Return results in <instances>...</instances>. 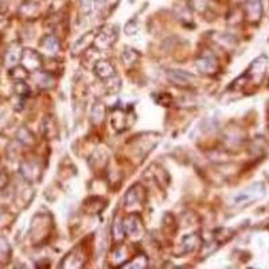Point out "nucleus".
Returning <instances> with one entry per match:
<instances>
[{"label": "nucleus", "mask_w": 269, "mask_h": 269, "mask_svg": "<svg viewBox=\"0 0 269 269\" xmlns=\"http://www.w3.org/2000/svg\"><path fill=\"white\" fill-rule=\"evenodd\" d=\"M266 68H268V58L266 55H260L252 62L246 72L234 81L232 86L236 89H256L265 78Z\"/></svg>", "instance_id": "obj_1"}, {"label": "nucleus", "mask_w": 269, "mask_h": 269, "mask_svg": "<svg viewBox=\"0 0 269 269\" xmlns=\"http://www.w3.org/2000/svg\"><path fill=\"white\" fill-rule=\"evenodd\" d=\"M265 194V187L264 184L260 182L253 183L252 186H249L246 190H244L242 193H240L234 198L233 204L237 208H242V206H246V204H251L253 202H256L257 199L264 197Z\"/></svg>", "instance_id": "obj_2"}, {"label": "nucleus", "mask_w": 269, "mask_h": 269, "mask_svg": "<svg viewBox=\"0 0 269 269\" xmlns=\"http://www.w3.org/2000/svg\"><path fill=\"white\" fill-rule=\"evenodd\" d=\"M116 39H117V29H115L113 26H107L94 35L93 46L98 50H105L108 47H111Z\"/></svg>", "instance_id": "obj_3"}, {"label": "nucleus", "mask_w": 269, "mask_h": 269, "mask_svg": "<svg viewBox=\"0 0 269 269\" xmlns=\"http://www.w3.org/2000/svg\"><path fill=\"white\" fill-rule=\"evenodd\" d=\"M20 64L29 73H36L42 70L43 62L38 51L32 50V49H25L22 51Z\"/></svg>", "instance_id": "obj_4"}, {"label": "nucleus", "mask_w": 269, "mask_h": 269, "mask_svg": "<svg viewBox=\"0 0 269 269\" xmlns=\"http://www.w3.org/2000/svg\"><path fill=\"white\" fill-rule=\"evenodd\" d=\"M122 229H124L126 236L132 237V238H139V237L143 236L144 233L143 222H141L139 215L136 214L128 215V217L122 221Z\"/></svg>", "instance_id": "obj_5"}, {"label": "nucleus", "mask_w": 269, "mask_h": 269, "mask_svg": "<svg viewBox=\"0 0 269 269\" xmlns=\"http://www.w3.org/2000/svg\"><path fill=\"white\" fill-rule=\"evenodd\" d=\"M245 19L252 25H257L258 22L261 20L262 12V2L261 0H247L245 4Z\"/></svg>", "instance_id": "obj_6"}, {"label": "nucleus", "mask_w": 269, "mask_h": 269, "mask_svg": "<svg viewBox=\"0 0 269 269\" xmlns=\"http://www.w3.org/2000/svg\"><path fill=\"white\" fill-rule=\"evenodd\" d=\"M129 113H127L121 108H116L112 111V126L117 132H122L124 129L131 126L133 120H128Z\"/></svg>", "instance_id": "obj_7"}, {"label": "nucleus", "mask_w": 269, "mask_h": 269, "mask_svg": "<svg viewBox=\"0 0 269 269\" xmlns=\"http://www.w3.org/2000/svg\"><path fill=\"white\" fill-rule=\"evenodd\" d=\"M197 69L202 74H214L218 70V61L213 55H204L197 61Z\"/></svg>", "instance_id": "obj_8"}, {"label": "nucleus", "mask_w": 269, "mask_h": 269, "mask_svg": "<svg viewBox=\"0 0 269 269\" xmlns=\"http://www.w3.org/2000/svg\"><path fill=\"white\" fill-rule=\"evenodd\" d=\"M144 198H146V191L143 187H140L139 184L133 186L132 189H129L126 194V206L127 208H132L139 203H143Z\"/></svg>", "instance_id": "obj_9"}, {"label": "nucleus", "mask_w": 269, "mask_h": 269, "mask_svg": "<svg viewBox=\"0 0 269 269\" xmlns=\"http://www.w3.org/2000/svg\"><path fill=\"white\" fill-rule=\"evenodd\" d=\"M20 172L27 182H35L40 178V165L34 161H26L22 164Z\"/></svg>", "instance_id": "obj_10"}, {"label": "nucleus", "mask_w": 269, "mask_h": 269, "mask_svg": "<svg viewBox=\"0 0 269 269\" xmlns=\"http://www.w3.org/2000/svg\"><path fill=\"white\" fill-rule=\"evenodd\" d=\"M167 75L172 82L179 86H189L195 81V77L193 74L183 72V70H169Z\"/></svg>", "instance_id": "obj_11"}, {"label": "nucleus", "mask_w": 269, "mask_h": 269, "mask_svg": "<svg viewBox=\"0 0 269 269\" xmlns=\"http://www.w3.org/2000/svg\"><path fill=\"white\" fill-rule=\"evenodd\" d=\"M94 73H96L101 79H109L112 77H115V68L107 59H100L94 65Z\"/></svg>", "instance_id": "obj_12"}, {"label": "nucleus", "mask_w": 269, "mask_h": 269, "mask_svg": "<svg viewBox=\"0 0 269 269\" xmlns=\"http://www.w3.org/2000/svg\"><path fill=\"white\" fill-rule=\"evenodd\" d=\"M94 35H96V34H94L93 31H90L88 32V34H85L84 36H81V38L74 43V46L72 47L73 55H78V54H81L82 51H85L90 45H93Z\"/></svg>", "instance_id": "obj_13"}, {"label": "nucleus", "mask_w": 269, "mask_h": 269, "mask_svg": "<svg viewBox=\"0 0 269 269\" xmlns=\"http://www.w3.org/2000/svg\"><path fill=\"white\" fill-rule=\"evenodd\" d=\"M43 51L49 55H55L59 51V42L54 35H47L45 36L40 42Z\"/></svg>", "instance_id": "obj_14"}, {"label": "nucleus", "mask_w": 269, "mask_h": 269, "mask_svg": "<svg viewBox=\"0 0 269 269\" xmlns=\"http://www.w3.org/2000/svg\"><path fill=\"white\" fill-rule=\"evenodd\" d=\"M90 118H92V122H94L96 126L101 124L104 121L105 118V105L102 102H96L92 108V115H90Z\"/></svg>", "instance_id": "obj_15"}, {"label": "nucleus", "mask_w": 269, "mask_h": 269, "mask_svg": "<svg viewBox=\"0 0 269 269\" xmlns=\"http://www.w3.org/2000/svg\"><path fill=\"white\" fill-rule=\"evenodd\" d=\"M199 241H201V238H199V236L195 233L184 237L182 241V245H183V249H184V252L195 251V249L199 246Z\"/></svg>", "instance_id": "obj_16"}, {"label": "nucleus", "mask_w": 269, "mask_h": 269, "mask_svg": "<svg viewBox=\"0 0 269 269\" xmlns=\"http://www.w3.org/2000/svg\"><path fill=\"white\" fill-rule=\"evenodd\" d=\"M148 266V257L143 253L137 255L132 261L124 265V268H147Z\"/></svg>", "instance_id": "obj_17"}, {"label": "nucleus", "mask_w": 269, "mask_h": 269, "mask_svg": "<svg viewBox=\"0 0 269 269\" xmlns=\"http://www.w3.org/2000/svg\"><path fill=\"white\" fill-rule=\"evenodd\" d=\"M11 249L10 245L4 238H0V264H6L10 260Z\"/></svg>", "instance_id": "obj_18"}, {"label": "nucleus", "mask_w": 269, "mask_h": 269, "mask_svg": "<svg viewBox=\"0 0 269 269\" xmlns=\"http://www.w3.org/2000/svg\"><path fill=\"white\" fill-rule=\"evenodd\" d=\"M38 86L39 88H43V89H49L51 86L54 85L53 78L50 77V74H47V73H39V77H38Z\"/></svg>", "instance_id": "obj_19"}, {"label": "nucleus", "mask_w": 269, "mask_h": 269, "mask_svg": "<svg viewBox=\"0 0 269 269\" xmlns=\"http://www.w3.org/2000/svg\"><path fill=\"white\" fill-rule=\"evenodd\" d=\"M10 74H11V77L15 79V81H25L26 77L29 75V72H27L23 66H20V68L11 69Z\"/></svg>", "instance_id": "obj_20"}, {"label": "nucleus", "mask_w": 269, "mask_h": 269, "mask_svg": "<svg viewBox=\"0 0 269 269\" xmlns=\"http://www.w3.org/2000/svg\"><path fill=\"white\" fill-rule=\"evenodd\" d=\"M15 93L20 97H26L30 94V86L25 82V81H16L14 85Z\"/></svg>", "instance_id": "obj_21"}, {"label": "nucleus", "mask_w": 269, "mask_h": 269, "mask_svg": "<svg viewBox=\"0 0 269 269\" xmlns=\"http://www.w3.org/2000/svg\"><path fill=\"white\" fill-rule=\"evenodd\" d=\"M20 61V55L16 53H14V51H10V53H7V55H6V66L7 68H15L16 65H18V62Z\"/></svg>", "instance_id": "obj_22"}, {"label": "nucleus", "mask_w": 269, "mask_h": 269, "mask_svg": "<svg viewBox=\"0 0 269 269\" xmlns=\"http://www.w3.org/2000/svg\"><path fill=\"white\" fill-rule=\"evenodd\" d=\"M136 57L137 54L133 50H131V49H127L124 51V62H127V64H132V62L136 61Z\"/></svg>", "instance_id": "obj_23"}, {"label": "nucleus", "mask_w": 269, "mask_h": 269, "mask_svg": "<svg viewBox=\"0 0 269 269\" xmlns=\"http://www.w3.org/2000/svg\"><path fill=\"white\" fill-rule=\"evenodd\" d=\"M3 19H4V12L2 10H0V22L3 20Z\"/></svg>", "instance_id": "obj_24"}]
</instances>
